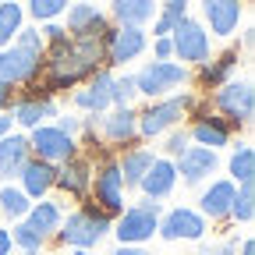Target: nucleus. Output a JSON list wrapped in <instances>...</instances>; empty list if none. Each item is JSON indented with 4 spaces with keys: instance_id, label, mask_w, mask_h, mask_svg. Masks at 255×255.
Listing matches in <instances>:
<instances>
[{
    "instance_id": "obj_1",
    "label": "nucleus",
    "mask_w": 255,
    "mask_h": 255,
    "mask_svg": "<svg viewBox=\"0 0 255 255\" xmlns=\"http://www.w3.org/2000/svg\"><path fill=\"white\" fill-rule=\"evenodd\" d=\"M110 216L103 209H96L92 202H85L82 209H75L68 220H60V227H57V238L64 245H71V248H82L89 252L92 245H100L107 234H110Z\"/></svg>"
},
{
    "instance_id": "obj_2",
    "label": "nucleus",
    "mask_w": 255,
    "mask_h": 255,
    "mask_svg": "<svg viewBox=\"0 0 255 255\" xmlns=\"http://www.w3.org/2000/svg\"><path fill=\"white\" fill-rule=\"evenodd\" d=\"M159 216H163V202L142 199V202H135V206H128V209L117 216V223H114L110 231L117 234L121 245H145V241L156 234Z\"/></svg>"
},
{
    "instance_id": "obj_3",
    "label": "nucleus",
    "mask_w": 255,
    "mask_h": 255,
    "mask_svg": "<svg viewBox=\"0 0 255 255\" xmlns=\"http://www.w3.org/2000/svg\"><path fill=\"white\" fill-rule=\"evenodd\" d=\"M89 191H92V206L103 209L107 216H121L124 213V181H121V170H117V159H100L92 167V181H89Z\"/></svg>"
},
{
    "instance_id": "obj_4",
    "label": "nucleus",
    "mask_w": 255,
    "mask_h": 255,
    "mask_svg": "<svg viewBox=\"0 0 255 255\" xmlns=\"http://www.w3.org/2000/svg\"><path fill=\"white\" fill-rule=\"evenodd\" d=\"M195 107V96H163V100H152V107L145 114H138V135L142 138H156L181 124V117Z\"/></svg>"
},
{
    "instance_id": "obj_5",
    "label": "nucleus",
    "mask_w": 255,
    "mask_h": 255,
    "mask_svg": "<svg viewBox=\"0 0 255 255\" xmlns=\"http://www.w3.org/2000/svg\"><path fill=\"white\" fill-rule=\"evenodd\" d=\"M188 82V68L174 60H149L145 68L135 75V92L149 96V100H163L167 92L181 89Z\"/></svg>"
},
{
    "instance_id": "obj_6",
    "label": "nucleus",
    "mask_w": 255,
    "mask_h": 255,
    "mask_svg": "<svg viewBox=\"0 0 255 255\" xmlns=\"http://www.w3.org/2000/svg\"><path fill=\"white\" fill-rule=\"evenodd\" d=\"M28 149L36 159H43V163H64V159H71L78 156V142L71 135H64L57 124H39V128H32V135H28Z\"/></svg>"
},
{
    "instance_id": "obj_7",
    "label": "nucleus",
    "mask_w": 255,
    "mask_h": 255,
    "mask_svg": "<svg viewBox=\"0 0 255 255\" xmlns=\"http://www.w3.org/2000/svg\"><path fill=\"white\" fill-rule=\"evenodd\" d=\"M170 46H174V57H181L184 64H206L209 60V32L195 18H181L170 32Z\"/></svg>"
},
{
    "instance_id": "obj_8",
    "label": "nucleus",
    "mask_w": 255,
    "mask_h": 255,
    "mask_svg": "<svg viewBox=\"0 0 255 255\" xmlns=\"http://www.w3.org/2000/svg\"><path fill=\"white\" fill-rule=\"evenodd\" d=\"M213 103L223 117H231V124H248L255 114V92L252 82H223L213 96Z\"/></svg>"
},
{
    "instance_id": "obj_9",
    "label": "nucleus",
    "mask_w": 255,
    "mask_h": 255,
    "mask_svg": "<svg viewBox=\"0 0 255 255\" xmlns=\"http://www.w3.org/2000/svg\"><path fill=\"white\" fill-rule=\"evenodd\" d=\"M43 71V57L39 53H28L21 46H4L0 50V82H4L7 89L11 85H28L32 78H39Z\"/></svg>"
},
{
    "instance_id": "obj_10",
    "label": "nucleus",
    "mask_w": 255,
    "mask_h": 255,
    "mask_svg": "<svg viewBox=\"0 0 255 255\" xmlns=\"http://www.w3.org/2000/svg\"><path fill=\"white\" fill-rule=\"evenodd\" d=\"M156 234L167 238V241H181V238H184V241H202V234H206V216L195 213V209H188V206H177V209H170L167 216H159Z\"/></svg>"
},
{
    "instance_id": "obj_11",
    "label": "nucleus",
    "mask_w": 255,
    "mask_h": 255,
    "mask_svg": "<svg viewBox=\"0 0 255 255\" xmlns=\"http://www.w3.org/2000/svg\"><path fill=\"white\" fill-rule=\"evenodd\" d=\"M107 64H124L135 60L142 50H145V28H135V25H117V28H107Z\"/></svg>"
},
{
    "instance_id": "obj_12",
    "label": "nucleus",
    "mask_w": 255,
    "mask_h": 255,
    "mask_svg": "<svg viewBox=\"0 0 255 255\" xmlns=\"http://www.w3.org/2000/svg\"><path fill=\"white\" fill-rule=\"evenodd\" d=\"M96 128L114 145H131L138 138V114L131 107H117L110 114H96Z\"/></svg>"
},
{
    "instance_id": "obj_13",
    "label": "nucleus",
    "mask_w": 255,
    "mask_h": 255,
    "mask_svg": "<svg viewBox=\"0 0 255 255\" xmlns=\"http://www.w3.org/2000/svg\"><path fill=\"white\" fill-rule=\"evenodd\" d=\"M107 28V14L96 4H68V39H100Z\"/></svg>"
},
{
    "instance_id": "obj_14",
    "label": "nucleus",
    "mask_w": 255,
    "mask_h": 255,
    "mask_svg": "<svg viewBox=\"0 0 255 255\" xmlns=\"http://www.w3.org/2000/svg\"><path fill=\"white\" fill-rule=\"evenodd\" d=\"M216 167H220V156H216V149H206V145H188L174 163V170L184 177V184H202Z\"/></svg>"
},
{
    "instance_id": "obj_15",
    "label": "nucleus",
    "mask_w": 255,
    "mask_h": 255,
    "mask_svg": "<svg viewBox=\"0 0 255 255\" xmlns=\"http://www.w3.org/2000/svg\"><path fill=\"white\" fill-rule=\"evenodd\" d=\"M110 103H114V75L103 68L85 78V89L75 92V107H82L89 114H103Z\"/></svg>"
},
{
    "instance_id": "obj_16",
    "label": "nucleus",
    "mask_w": 255,
    "mask_h": 255,
    "mask_svg": "<svg viewBox=\"0 0 255 255\" xmlns=\"http://www.w3.org/2000/svg\"><path fill=\"white\" fill-rule=\"evenodd\" d=\"M191 117H195V124H191L188 138H195L199 145H206V149H220V145H227V142H231V124L223 121V117L209 114L206 107L195 110Z\"/></svg>"
},
{
    "instance_id": "obj_17",
    "label": "nucleus",
    "mask_w": 255,
    "mask_h": 255,
    "mask_svg": "<svg viewBox=\"0 0 255 255\" xmlns=\"http://www.w3.org/2000/svg\"><path fill=\"white\" fill-rule=\"evenodd\" d=\"M89 181H92V163L85 156H71L64 159V163H57V177H53V188L68 191V195L82 199L89 191Z\"/></svg>"
},
{
    "instance_id": "obj_18",
    "label": "nucleus",
    "mask_w": 255,
    "mask_h": 255,
    "mask_svg": "<svg viewBox=\"0 0 255 255\" xmlns=\"http://www.w3.org/2000/svg\"><path fill=\"white\" fill-rule=\"evenodd\" d=\"M202 11H206V21L216 36H234L238 21L245 14V4L241 0H202Z\"/></svg>"
},
{
    "instance_id": "obj_19",
    "label": "nucleus",
    "mask_w": 255,
    "mask_h": 255,
    "mask_svg": "<svg viewBox=\"0 0 255 255\" xmlns=\"http://www.w3.org/2000/svg\"><path fill=\"white\" fill-rule=\"evenodd\" d=\"M28 159H32L28 138L25 135H4L0 138V181H14Z\"/></svg>"
},
{
    "instance_id": "obj_20",
    "label": "nucleus",
    "mask_w": 255,
    "mask_h": 255,
    "mask_svg": "<svg viewBox=\"0 0 255 255\" xmlns=\"http://www.w3.org/2000/svg\"><path fill=\"white\" fill-rule=\"evenodd\" d=\"M50 117H57V103L50 96H21V100H14V121L21 128H28V131L46 124Z\"/></svg>"
},
{
    "instance_id": "obj_21",
    "label": "nucleus",
    "mask_w": 255,
    "mask_h": 255,
    "mask_svg": "<svg viewBox=\"0 0 255 255\" xmlns=\"http://www.w3.org/2000/svg\"><path fill=\"white\" fill-rule=\"evenodd\" d=\"M174 184H177V170H174L170 159H152V167L138 181V188L145 191V199H156V202L167 199L170 191H174Z\"/></svg>"
},
{
    "instance_id": "obj_22",
    "label": "nucleus",
    "mask_w": 255,
    "mask_h": 255,
    "mask_svg": "<svg viewBox=\"0 0 255 255\" xmlns=\"http://www.w3.org/2000/svg\"><path fill=\"white\" fill-rule=\"evenodd\" d=\"M18 177H21V191H25L28 199H43L46 191L53 188L57 167H53V163H43V159H36V156H32L28 163L21 167V174H18Z\"/></svg>"
},
{
    "instance_id": "obj_23",
    "label": "nucleus",
    "mask_w": 255,
    "mask_h": 255,
    "mask_svg": "<svg viewBox=\"0 0 255 255\" xmlns=\"http://www.w3.org/2000/svg\"><path fill=\"white\" fill-rule=\"evenodd\" d=\"M234 195H238L234 181H213V184L202 191V199H199L202 216H209V220H223V216H231V202H234Z\"/></svg>"
},
{
    "instance_id": "obj_24",
    "label": "nucleus",
    "mask_w": 255,
    "mask_h": 255,
    "mask_svg": "<svg viewBox=\"0 0 255 255\" xmlns=\"http://www.w3.org/2000/svg\"><path fill=\"white\" fill-rule=\"evenodd\" d=\"M156 11H159L156 0H114L110 4V14L117 18V25H135V28L152 21Z\"/></svg>"
},
{
    "instance_id": "obj_25",
    "label": "nucleus",
    "mask_w": 255,
    "mask_h": 255,
    "mask_svg": "<svg viewBox=\"0 0 255 255\" xmlns=\"http://www.w3.org/2000/svg\"><path fill=\"white\" fill-rule=\"evenodd\" d=\"M152 152L149 149H128L121 159H117V170H121V181L124 188H138V181L145 177V170L152 167Z\"/></svg>"
},
{
    "instance_id": "obj_26",
    "label": "nucleus",
    "mask_w": 255,
    "mask_h": 255,
    "mask_svg": "<svg viewBox=\"0 0 255 255\" xmlns=\"http://www.w3.org/2000/svg\"><path fill=\"white\" fill-rule=\"evenodd\" d=\"M199 68H202L199 82H202L206 89H220L223 82H231V71L238 68V50H227L223 57H216V60H206V64H199Z\"/></svg>"
},
{
    "instance_id": "obj_27",
    "label": "nucleus",
    "mask_w": 255,
    "mask_h": 255,
    "mask_svg": "<svg viewBox=\"0 0 255 255\" xmlns=\"http://www.w3.org/2000/svg\"><path fill=\"white\" fill-rule=\"evenodd\" d=\"M60 220H64V216H60V206H57V202H36V206L25 213V223H28L39 238H50V234L60 227Z\"/></svg>"
},
{
    "instance_id": "obj_28",
    "label": "nucleus",
    "mask_w": 255,
    "mask_h": 255,
    "mask_svg": "<svg viewBox=\"0 0 255 255\" xmlns=\"http://www.w3.org/2000/svg\"><path fill=\"white\" fill-rule=\"evenodd\" d=\"M181 18H188V0H163V11L156 14L152 36H170Z\"/></svg>"
},
{
    "instance_id": "obj_29",
    "label": "nucleus",
    "mask_w": 255,
    "mask_h": 255,
    "mask_svg": "<svg viewBox=\"0 0 255 255\" xmlns=\"http://www.w3.org/2000/svg\"><path fill=\"white\" fill-rule=\"evenodd\" d=\"M28 209H32V202H28V195L21 188H11V184L0 188V213H4L7 220H25Z\"/></svg>"
},
{
    "instance_id": "obj_30",
    "label": "nucleus",
    "mask_w": 255,
    "mask_h": 255,
    "mask_svg": "<svg viewBox=\"0 0 255 255\" xmlns=\"http://www.w3.org/2000/svg\"><path fill=\"white\" fill-rule=\"evenodd\" d=\"M21 7L14 4V0H4L0 4V50L11 46V39L18 36V28H21Z\"/></svg>"
},
{
    "instance_id": "obj_31",
    "label": "nucleus",
    "mask_w": 255,
    "mask_h": 255,
    "mask_svg": "<svg viewBox=\"0 0 255 255\" xmlns=\"http://www.w3.org/2000/svg\"><path fill=\"white\" fill-rule=\"evenodd\" d=\"M231 177L238 184H252V177H255V149L252 145H238V152L231 156Z\"/></svg>"
},
{
    "instance_id": "obj_32",
    "label": "nucleus",
    "mask_w": 255,
    "mask_h": 255,
    "mask_svg": "<svg viewBox=\"0 0 255 255\" xmlns=\"http://www.w3.org/2000/svg\"><path fill=\"white\" fill-rule=\"evenodd\" d=\"M231 216L238 223H252V216H255V188L252 184H241L238 188V195L231 202Z\"/></svg>"
},
{
    "instance_id": "obj_33",
    "label": "nucleus",
    "mask_w": 255,
    "mask_h": 255,
    "mask_svg": "<svg viewBox=\"0 0 255 255\" xmlns=\"http://www.w3.org/2000/svg\"><path fill=\"white\" fill-rule=\"evenodd\" d=\"M43 241H46V238H39V234L32 231L25 220H18V223H14V231H11V245H18L25 255H39Z\"/></svg>"
},
{
    "instance_id": "obj_34",
    "label": "nucleus",
    "mask_w": 255,
    "mask_h": 255,
    "mask_svg": "<svg viewBox=\"0 0 255 255\" xmlns=\"http://www.w3.org/2000/svg\"><path fill=\"white\" fill-rule=\"evenodd\" d=\"M68 4L71 0H28V11H32L36 21H53L57 14L68 11Z\"/></svg>"
},
{
    "instance_id": "obj_35",
    "label": "nucleus",
    "mask_w": 255,
    "mask_h": 255,
    "mask_svg": "<svg viewBox=\"0 0 255 255\" xmlns=\"http://www.w3.org/2000/svg\"><path fill=\"white\" fill-rule=\"evenodd\" d=\"M14 46H21V50H28V53H46V39H43V32L39 28H18V36H14Z\"/></svg>"
},
{
    "instance_id": "obj_36",
    "label": "nucleus",
    "mask_w": 255,
    "mask_h": 255,
    "mask_svg": "<svg viewBox=\"0 0 255 255\" xmlns=\"http://www.w3.org/2000/svg\"><path fill=\"white\" fill-rule=\"evenodd\" d=\"M131 100H135V75L114 78V103L117 107H131Z\"/></svg>"
},
{
    "instance_id": "obj_37",
    "label": "nucleus",
    "mask_w": 255,
    "mask_h": 255,
    "mask_svg": "<svg viewBox=\"0 0 255 255\" xmlns=\"http://www.w3.org/2000/svg\"><path fill=\"white\" fill-rule=\"evenodd\" d=\"M163 149H167V156L177 159V156L188 149V131H184V128H170V135H167V145H163Z\"/></svg>"
},
{
    "instance_id": "obj_38",
    "label": "nucleus",
    "mask_w": 255,
    "mask_h": 255,
    "mask_svg": "<svg viewBox=\"0 0 255 255\" xmlns=\"http://www.w3.org/2000/svg\"><path fill=\"white\" fill-rule=\"evenodd\" d=\"M43 39H46V46H57V43H68V28H60V25H46L43 28Z\"/></svg>"
},
{
    "instance_id": "obj_39",
    "label": "nucleus",
    "mask_w": 255,
    "mask_h": 255,
    "mask_svg": "<svg viewBox=\"0 0 255 255\" xmlns=\"http://www.w3.org/2000/svg\"><path fill=\"white\" fill-rule=\"evenodd\" d=\"M152 53H156V60H170V57H174L170 36H156V43H152Z\"/></svg>"
},
{
    "instance_id": "obj_40",
    "label": "nucleus",
    "mask_w": 255,
    "mask_h": 255,
    "mask_svg": "<svg viewBox=\"0 0 255 255\" xmlns=\"http://www.w3.org/2000/svg\"><path fill=\"white\" fill-rule=\"evenodd\" d=\"M202 255H238V245L234 241H223V245H206Z\"/></svg>"
},
{
    "instance_id": "obj_41",
    "label": "nucleus",
    "mask_w": 255,
    "mask_h": 255,
    "mask_svg": "<svg viewBox=\"0 0 255 255\" xmlns=\"http://www.w3.org/2000/svg\"><path fill=\"white\" fill-rule=\"evenodd\" d=\"M57 128H60L64 135H71V138H75V131L82 128V121H78V117H60V121H57Z\"/></svg>"
},
{
    "instance_id": "obj_42",
    "label": "nucleus",
    "mask_w": 255,
    "mask_h": 255,
    "mask_svg": "<svg viewBox=\"0 0 255 255\" xmlns=\"http://www.w3.org/2000/svg\"><path fill=\"white\" fill-rule=\"evenodd\" d=\"M14 107V96H11V89L0 82V110H11Z\"/></svg>"
},
{
    "instance_id": "obj_43",
    "label": "nucleus",
    "mask_w": 255,
    "mask_h": 255,
    "mask_svg": "<svg viewBox=\"0 0 255 255\" xmlns=\"http://www.w3.org/2000/svg\"><path fill=\"white\" fill-rule=\"evenodd\" d=\"M114 255H149L142 245H117V252Z\"/></svg>"
},
{
    "instance_id": "obj_44",
    "label": "nucleus",
    "mask_w": 255,
    "mask_h": 255,
    "mask_svg": "<svg viewBox=\"0 0 255 255\" xmlns=\"http://www.w3.org/2000/svg\"><path fill=\"white\" fill-rule=\"evenodd\" d=\"M11 231H4V227H0V255H11Z\"/></svg>"
},
{
    "instance_id": "obj_45",
    "label": "nucleus",
    "mask_w": 255,
    "mask_h": 255,
    "mask_svg": "<svg viewBox=\"0 0 255 255\" xmlns=\"http://www.w3.org/2000/svg\"><path fill=\"white\" fill-rule=\"evenodd\" d=\"M11 121H14V117H0V138L11 135Z\"/></svg>"
},
{
    "instance_id": "obj_46",
    "label": "nucleus",
    "mask_w": 255,
    "mask_h": 255,
    "mask_svg": "<svg viewBox=\"0 0 255 255\" xmlns=\"http://www.w3.org/2000/svg\"><path fill=\"white\" fill-rule=\"evenodd\" d=\"M241 255H255V241H252V238L241 241Z\"/></svg>"
},
{
    "instance_id": "obj_47",
    "label": "nucleus",
    "mask_w": 255,
    "mask_h": 255,
    "mask_svg": "<svg viewBox=\"0 0 255 255\" xmlns=\"http://www.w3.org/2000/svg\"><path fill=\"white\" fill-rule=\"evenodd\" d=\"M252 39H255V28L248 25V28H245V36H241V43H245V46H252Z\"/></svg>"
},
{
    "instance_id": "obj_48",
    "label": "nucleus",
    "mask_w": 255,
    "mask_h": 255,
    "mask_svg": "<svg viewBox=\"0 0 255 255\" xmlns=\"http://www.w3.org/2000/svg\"><path fill=\"white\" fill-rule=\"evenodd\" d=\"M71 255H89V252H82V248H75V252H71Z\"/></svg>"
}]
</instances>
